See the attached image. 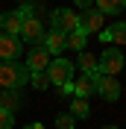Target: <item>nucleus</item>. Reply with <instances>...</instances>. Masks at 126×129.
Segmentation results:
<instances>
[{
  "mask_svg": "<svg viewBox=\"0 0 126 129\" xmlns=\"http://www.w3.org/2000/svg\"><path fill=\"white\" fill-rule=\"evenodd\" d=\"M100 29H103V15L97 12V9H88L85 15L79 18V32L91 35V32H100Z\"/></svg>",
  "mask_w": 126,
  "mask_h": 129,
  "instance_id": "obj_10",
  "label": "nucleus"
},
{
  "mask_svg": "<svg viewBox=\"0 0 126 129\" xmlns=\"http://www.w3.org/2000/svg\"><path fill=\"white\" fill-rule=\"evenodd\" d=\"M76 126V120H73L68 112H62V114H56V129H73Z\"/></svg>",
  "mask_w": 126,
  "mask_h": 129,
  "instance_id": "obj_20",
  "label": "nucleus"
},
{
  "mask_svg": "<svg viewBox=\"0 0 126 129\" xmlns=\"http://www.w3.org/2000/svg\"><path fill=\"white\" fill-rule=\"evenodd\" d=\"M73 117V120H85L88 114H91V106H88V100H79V97H73L71 103V112H68Z\"/></svg>",
  "mask_w": 126,
  "mask_h": 129,
  "instance_id": "obj_17",
  "label": "nucleus"
},
{
  "mask_svg": "<svg viewBox=\"0 0 126 129\" xmlns=\"http://www.w3.org/2000/svg\"><path fill=\"white\" fill-rule=\"evenodd\" d=\"M24 103L21 100V88H3L0 91V109H6V112L15 114V109Z\"/></svg>",
  "mask_w": 126,
  "mask_h": 129,
  "instance_id": "obj_12",
  "label": "nucleus"
},
{
  "mask_svg": "<svg viewBox=\"0 0 126 129\" xmlns=\"http://www.w3.org/2000/svg\"><path fill=\"white\" fill-rule=\"evenodd\" d=\"M50 26L56 32H62V35H71V32L79 29V15L71 12V9H53V15H50Z\"/></svg>",
  "mask_w": 126,
  "mask_h": 129,
  "instance_id": "obj_2",
  "label": "nucleus"
},
{
  "mask_svg": "<svg viewBox=\"0 0 126 129\" xmlns=\"http://www.w3.org/2000/svg\"><path fill=\"white\" fill-rule=\"evenodd\" d=\"M59 94H62V97L73 94V82H68V85H59Z\"/></svg>",
  "mask_w": 126,
  "mask_h": 129,
  "instance_id": "obj_23",
  "label": "nucleus"
},
{
  "mask_svg": "<svg viewBox=\"0 0 126 129\" xmlns=\"http://www.w3.org/2000/svg\"><path fill=\"white\" fill-rule=\"evenodd\" d=\"M32 73L26 71V64L18 62H0V88H24Z\"/></svg>",
  "mask_w": 126,
  "mask_h": 129,
  "instance_id": "obj_1",
  "label": "nucleus"
},
{
  "mask_svg": "<svg viewBox=\"0 0 126 129\" xmlns=\"http://www.w3.org/2000/svg\"><path fill=\"white\" fill-rule=\"evenodd\" d=\"M103 41H114V44H126V24H111L109 29L100 32Z\"/></svg>",
  "mask_w": 126,
  "mask_h": 129,
  "instance_id": "obj_14",
  "label": "nucleus"
},
{
  "mask_svg": "<svg viewBox=\"0 0 126 129\" xmlns=\"http://www.w3.org/2000/svg\"><path fill=\"white\" fill-rule=\"evenodd\" d=\"M12 126H15V114L0 109V129H12Z\"/></svg>",
  "mask_w": 126,
  "mask_h": 129,
  "instance_id": "obj_21",
  "label": "nucleus"
},
{
  "mask_svg": "<svg viewBox=\"0 0 126 129\" xmlns=\"http://www.w3.org/2000/svg\"><path fill=\"white\" fill-rule=\"evenodd\" d=\"M100 15H120L126 9V0H94Z\"/></svg>",
  "mask_w": 126,
  "mask_h": 129,
  "instance_id": "obj_15",
  "label": "nucleus"
},
{
  "mask_svg": "<svg viewBox=\"0 0 126 129\" xmlns=\"http://www.w3.org/2000/svg\"><path fill=\"white\" fill-rule=\"evenodd\" d=\"M18 3H21V6H32V0H18Z\"/></svg>",
  "mask_w": 126,
  "mask_h": 129,
  "instance_id": "obj_25",
  "label": "nucleus"
},
{
  "mask_svg": "<svg viewBox=\"0 0 126 129\" xmlns=\"http://www.w3.org/2000/svg\"><path fill=\"white\" fill-rule=\"evenodd\" d=\"M73 3H76V9H85V12L94 6V0H73Z\"/></svg>",
  "mask_w": 126,
  "mask_h": 129,
  "instance_id": "obj_22",
  "label": "nucleus"
},
{
  "mask_svg": "<svg viewBox=\"0 0 126 129\" xmlns=\"http://www.w3.org/2000/svg\"><path fill=\"white\" fill-rule=\"evenodd\" d=\"M103 129H117V126H103Z\"/></svg>",
  "mask_w": 126,
  "mask_h": 129,
  "instance_id": "obj_26",
  "label": "nucleus"
},
{
  "mask_svg": "<svg viewBox=\"0 0 126 129\" xmlns=\"http://www.w3.org/2000/svg\"><path fill=\"white\" fill-rule=\"evenodd\" d=\"M47 79H50V85H68V82H73V62L56 56L47 68Z\"/></svg>",
  "mask_w": 126,
  "mask_h": 129,
  "instance_id": "obj_3",
  "label": "nucleus"
},
{
  "mask_svg": "<svg viewBox=\"0 0 126 129\" xmlns=\"http://www.w3.org/2000/svg\"><path fill=\"white\" fill-rule=\"evenodd\" d=\"M29 85H32L35 91H47V85H50L47 73H32V76H29Z\"/></svg>",
  "mask_w": 126,
  "mask_h": 129,
  "instance_id": "obj_19",
  "label": "nucleus"
},
{
  "mask_svg": "<svg viewBox=\"0 0 126 129\" xmlns=\"http://www.w3.org/2000/svg\"><path fill=\"white\" fill-rule=\"evenodd\" d=\"M65 44H68V47L71 50H76V53H85V44H88V35L85 32H71V35H68V38H65Z\"/></svg>",
  "mask_w": 126,
  "mask_h": 129,
  "instance_id": "obj_18",
  "label": "nucleus"
},
{
  "mask_svg": "<svg viewBox=\"0 0 126 129\" xmlns=\"http://www.w3.org/2000/svg\"><path fill=\"white\" fill-rule=\"evenodd\" d=\"M24 129H47V126H44V123H26Z\"/></svg>",
  "mask_w": 126,
  "mask_h": 129,
  "instance_id": "obj_24",
  "label": "nucleus"
},
{
  "mask_svg": "<svg viewBox=\"0 0 126 129\" xmlns=\"http://www.w3.org/2000/svg\"><path fill=\"white\" fill-rule=\"evenodd\" d=\"M18 56H24L21 38H15V35H6V32H0V62H15Z\"/></svg>",
  "mask_w": 126,
  "mask_h": 129,
  "instance_id": "obj_6",
  "label": "nucleus"
},
{
  "mask_svg": "<svg viewBox=\"0 0 126 129\" xmlns=\"http://www.w3.org/2000/svg\"><path fill=\"white\" fill-rule=\"evenodd\" d=\"M21 35H24V41H29V44H41V38L47 35L44 32V24H41L38 18H29V21H24V26H21ZM18 35V38H21Z\"/></svg>",
  "mask_w": 126,
  "mask_h": 129,
  "instance_id": "obj_8",
  "label": "nucleus"
},
{
  "mask_svg": "<svg viewBox=\"0 0 126 129\" xmlns=\"http://www.w3.org/2000/svg\"><path fill=\"white\" fill-rule=\"evenodd\" d=\"M21 26H24V18L18 15V12H6V15H0V29L6 32V35H21Z\"/></svg>",
  "mask_w": 126,
  "mask_h": 129,
  "instance_id": "obj_11",
  "label": "nucleus"
},
{
  "mask_svg": "<svg viewBox=\"0 0 126 129\" xmlns=\"http://www.w3.org/2000/svg\"><path fill=\"white\" fill-rule=\"evenodd\" d=\"M79 68L85 71V76H97V73H100V59L91 56V53H82V56H79Z\"/></svg>",
  "mask_w": 126,
  "mask_h": 129,
  "instance_id": "obj_16",
  "label": "nucleus"
},
{
  "mask_svg": "<svg viewBox=\"0 0 126 129\" xmlns=\"http://www.w3.org/2000/svg\"><path fill=\"white\" fill-rule=\"evenodd\" d=\"M50 62H53V59H50V53L44 47H35L32 50V53H26V71L29 73H47V68H50Z\"/></svg>",
  "mask_w": 126,
  "mask_h": 129,
  "instance_id": "obj_7",
  "label": "nucleus"
},
{
  "mask_svg": "<svg viewBox=\"0 0 126 129\" xmlns=\"http://www.w3.org/2000/svg\"><path fill=\"white\" fill-rule=\"evenodd\" d=\"M94 85H97V94H100L103 100H109V103H114V100L120 97L117 76H103V73H97V76H94Z\"/></svg>",
  "mask_w": 126,
  "mask_h": 129,
  "instance_id": "obj_5",
  "label": "nucleus"
},
{
  "mask_svg": "<svg viewBox=\"0 0 126 129\" xmlns=\"http://www.w3.org/2000/svg\"><path fill=\"white\" fill-rule=\"evenodd\" d=\"M97 59H100V73H103V76H117V73L123 71V64H126V56L120 53L117 47L103 50Z\"/></svg>",
  "mask_w": 126,
  "mask_h": 129,
  "instance_id": "obj_4",
  "label": "nucleus"
},
{
  "mask_svg": "<svg viewBox=\"0 0 126 129\" xmlns=\"http://www.w3.org/2000/svg\"><path fill=\"white\" fill-rule=\"evenodd\" d=\"M65 38L68 35H62V32H56V29H50L44 38H41V47L47 50L50 56H62L65 50H68V44H65Z\"/></svg>",
  "mask_w": 126,
  "mask_h": 129,
  "instance_id": "obj_9",
  "label": "nucleus"
},
{
  "mask_svg": "<svg viewBox=\"0 0 126 129\" xmlns=\"http://www.w3.org/2000/svg\"><path fill=\"white\" fill-rule=\"evenodd\" d=\"M91 94H97L94 76H82V79H73V97H79V100H88Z\"/></svg>",
  "mask_w": 126,
  "mask_h": 129,
  "instance_id": "obj_13",
  "label": "nucleus"
}]
</instances>
